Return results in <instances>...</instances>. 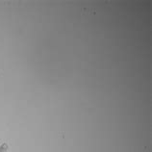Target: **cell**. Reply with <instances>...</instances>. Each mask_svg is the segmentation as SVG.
Instances as JSON below:
<instances>
[{"label":"cell","instance_id":"1","mask_svg":"<svg viewBox=\"0 0 152 152\" xmlns=\"http://www.w3.org/2000/svg\"><path fill=\"white\" fill-rule=\"evenodd\" d=\"M0 152H8V145L4 143L3 145L0 146Z\"/></svg>","mask_w":152,"mask_h":152}]
</instances>
